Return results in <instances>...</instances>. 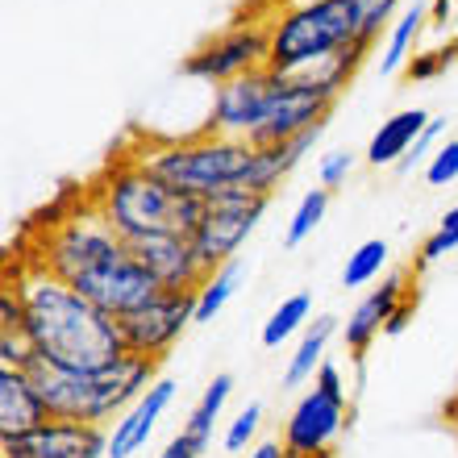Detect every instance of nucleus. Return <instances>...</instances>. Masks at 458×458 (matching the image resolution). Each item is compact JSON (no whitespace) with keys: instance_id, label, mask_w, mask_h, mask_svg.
Segmentation results:
<instances>
[{"instance_id":"c85d7f7f","label":"nucleus","mask_w":458,"mask_h":458,"mask_svg":"<svg viewBox=\"0 0 458 458\" xmlns=\"http://www.w3.org/2000/svg\"><path fill=\"white\" fill-rule=\"evenodd\" d=\"M446 125L450 121L446 117H434L429 121V125H425V133L421 138H417V142H412V150L404 158H400L396 163V171L400 175H412V171H425V163H429V158H434V150L442 142H446Z\"/></svg>"},{"instance_id":"6ab92c4d","label":"nucleus","mask_w":458,"mask_h":458,"mask_svg":"<svg viewBox=\"0 0 458 458\" xmlns=\"http://www.w3.org/2000/svg\"><path fill=\"white\" fill-rule=\"evenodd\" d=\"M342 334V321L338 317H313L309 329L296 338V350L288 354V367H284V387H304L313 384V375L321 371L326 362V350L329 342Z\"/></svg>"},{"instance_id":"72a5a7b5","label":"nucleus","mask_w":458,"mask_h":458,"mask_svg":"<svg viewBox=\"0 0 458 458\" xmlns=\"http://www.w3.org/2000/svg\"><path fill=\"white\" fill-rule=\"evenodd\" d=\"M200 454H205V450L196 446L192 437H188V434L180 429V434H175V437L167 442V446H163V454H158V458H200Z\"/></svg>"},{"instance_id":"bb28decb","label":"nucleus","mask_w":458,"mask_h":458,"mask_svg":"<svg viewBox=\"0 0 458 458\" xmlns=\"http://www.w3.org/2000/svg\"><path fill=\"white\" fill-rule=\"evenodd\" d=\"M396 17H400V0H359V47L375 50L379 34H387Z\"/></svg>"},{"instance_id":"dca6fc26","label":"nucleus","mask_w":458,"mask_h":458,"mask_svg":"<svg viewBox=\"0 0 458 458\" xmlns=\"http://www.w3.org/2000/svg\"><path fill=\"white\" fill-rule=\"evenodd\" d=\"M175 392H180V384H175V379H167V375H158L155 387H150L142 400H133L130 409H125L117 421L109 425V454H105V458H133L138 450H146V442L155 437L158 417L171 409Z\"/></svg>"},{"instance_id":"7c9ffc66","label":"nucleus","mask_w":458,"mask_h":458,"mask_svg":"<svg viewBox=\"0 0 458 458\" xmlns=\"http://www.w3.org/2000/svg\"><path fill=\"white\" fill-rule=\"evenodd\" d=\"M354 167H359V155H350V150H329V155L317 158V183L329 188V192H338Z\"/></svg>"},{"instance_id":"aec40b11","label":"nucleus","mask_w":458,"mask_h":458,"mask_svg":"<svg viewBox=\"0 0 458 458\" xmlns=\"http://www.w3.org/2000/svg\"><path fill=\"white\" fill-rule=\"evenodd\" d=\"M425 30H429V0H417L387 30L384 47H379V75H404V67H409L417 47H421Z\"/></svg>"},{"instance_id":"0eeeda50","label":"nucleus","mask_w":458,"mask_h":458,"mask_svg":"<svg viewBox=\"0 0 458 458\" xmlns=\"http://www.w3.org/2000/svg\"><path fill=\"white\" fill-rule=\"evenodd\" d=\"M267 55H271V17H238L233 25H225L221 34H213L208 42L183 59V75H192L200 84H229L238 75L263 72Z\"/></svg>"},{"instance_id":"20e7f679","label":"nucleus","mask_w":458,"mask_h":458,"mask_svg":"<svg viewBox=\"0 0 458 458\" xmlns=\"http://www.w3.org/2000/svg\"><path fill=\"white\" fill-rule=\"evenodd\" d=\"M30 375H34L38 392L47 400L50 417L109 429L133 400H142L155 387L158 362L142 359V354H125V359H117L113 367H100V371H59V367L38 359Z\"/></svg>"},{"instance_id":"4be33fe9","label":"nucleus","mask_w":458,"mask_h":458,"mask_svg":"<svg viewBox=\"0 0 458 458\" xmlns=\"http://www.w3.org/2000/svg\"><path fill=\"white\" fill-rule=\"evenodd\" d=\"M309 321H313V292H292V296H284V301H279L276 313L263 321L259 342H263L267 350H279L284 342H292L296 334H304V329H309Z\"/></svg>"},{"instance_id":"6e6552de","label":"nucleus","mask_w":458,"mask_h":458,"mask_svg":"<svg viewBox=\"0 0 458 458\" xmlns=\"http://www.w3.org/2000/svg\"><path fill=\"white\" fill-rule=\"evenodd\" d=\"M338 97H329L321 84H313L309 75H276L271 80V97L259 130L250 133V146H279L301 138L304 130H313L317 121H329Z\"/></svg>"},{"instance_id":"2eb2a0df","label":"nucleus","mask_w":458,"mask_h":458,"mask_svg":"<svg viewBox=\"0 0 458 458\" xmlns=\"http://www.w3.org/2000/svg\"><path fill=\"white\" fill-rule=\"evenodd\" d=\"M409 292H417V279H412L409 271H392L387 279H379V288H371L350 309V317L342 321V342H346L350 359H362V354L371 350V342L384 334L387 317L396 313V304L404 301Z\"/></svg>"},{"instance_id":"423d86ee","label":"nucleus","mask_w":458,"mask_h":458,"mask_svg":"<svg viewBox=\"0 0 458 458\" xmlns=\"http://www.w3.org/2000/svg\"><path fill=\"white\" fill-rule=\"evenodd\" d=\"M121 246H125V238H117L109 229V221L88 205V196H80V205L72 213H63L59 221H50L42 229L34 254H25V259L47 267L50 276H59L63 284H75L97 263H105L113 250H121Z\"/></svg>"},{"instance_id":"f257e3e1","label":"nucleus","mask_w":458,"mask_h":458,"mask_svg":"<svg viewBox=\"0 0 458 458\" xmlns=\"http://www.w3.org/2000/svg\"><path fill=\"white\" fill-rule=\"evenodd\" d=\"M9 288L21 301V334L34 354L59 371H100L125 359L117 317L88 301L84 292L50 276L34 259H17L9 267Z\"/></svg>"},{"instance_id":"a878e982","label":"nucleus","mask_w":458,"mask_h":458,"mask_svg":"<svg viewBox=\"0 0 458 458\" xmlns=\"http://www.w3.org/2000/svg\"><path fill=\"white\" fill-rule=\"evenodd\" d=\"M454 63H458V38H450V42H442V47L417 50L412 63L404 67V75H409L412 84H434V80H442V75L454 67Z\"/></svg>"},{"instance_id":"5701e85b","label":"nucleus","mask_w":458,"mask_h":458,"mask_svg":"<svg viewBox=\"0 0 458 458\" xmlns=\"http://www.w3.org/2000/svg\"><path fill=\"white\" fill-rule=\"evenodd\" d=\"M242 279H246V263L233 259V263L217 267V271L200 284V292H196V326H208V321L233 301V292L242 288Z\"/></svg>"},{"instance_id":"b1692460","label":"nucleus","mask_w":458,"mask_h":458,"mask_svg":"<svg viewBox=\"0 0 458 458\" xmlns=\"http://www.w3.org/2000/svg\"><path fill=\"white\" fill-rule=\"evenodd\" d=\"M392 259V246L384 238H367L359 242L354 250L346 254V267H342V288H367L379 279V271L387 267Z\"/></svg>"},{"instance_id":"473e14b6","label":"nucleus","mask_w":458,"mask_h":458,"mask_svg":"<svg viewBox=\"0 0 458 458\" xmlns=\"http://www.w3.org/2000/svg\"><path fill=\"white\" fill-rule=\"evenodd\" d=\"M412 317H417V292H409L404 301L396 304V313L387 317V326H384V338H400L404 329L412 326Z\"/></svg>"},{"instance_id":"39448f33","label":"nucleus","mask_w":458,"mask_h":458,"mask_svg":"<svg viewBox=\"0 0 458 458\" xmlns=\"http://www.w3.org/2000/svg\"><path fill=\"white\" fill-rule=\"evenodd\" d=\"M359 47V0H288L271 13V75H309Z\"/></svg>"},{"instance_id":"f3484780","label":"nucleus","mask_w":458,"mask_h":458,"mask_svg":"<svg viewBox=\"0 0 458 458\" xmlns=\"http://www.w3.org/2000/svg\"><path fill=\"white\" fill-rule=\"evenodd\" d=\"M47 421H50V409L42 400V392H38L34 375L0 367V442L4 437H21Z\"/></svg>"},{"instance_id":"f8f14e48","label":"nucleus","mask_w":458,"mask_h":458,"mask_svg":"<svg viewBox=\"0 0 458 458\" xmlns=\"http://www.w3.org/2000/svg\"><path fill=\"white\" fill-rule=\"evenodd\" d=\"M109 454V429L84 421H59L50 417L21 437H4L0 458H105Z\"/></svg>"},{"instance_id":"ddd939ff","label":"nucleus","mask_w":458,"mask_h":458,"mask_svg":"<svg viewBox=\"0 0 458 458\" xmlns=\"http://www.w3.org/2000/svg\"><path fill=\"white\" fill-rule=\"evenodd\" d=\"M271 80H276V75L263 67V72L238 75V80L213 88L208 121L200 125V130L221 133V138H242V142H250V133L259 130V121H263L267 97H271Z\"/></svg>"},{"instance_id":"cd10ccee","label":"nucleus","mask_w":458,"mask_h":458,"mask_svg":"<svg viewBox=\"0 0 458 458\" xmlns=\"http://www.w3.org/2000/svg\"><path fill=\"white\" fill-rule=\"evenodd\" d=\"M259 425H263V404H259V400H250V404H246V409H242L238 417L225 425L221 446H225L229 454H250L254 437H259Z\"/></svg>"},{"instance_id":"412c9836","label":"nucleus","mask_w":458,"mask_h":458,"mask_svg":"<svg viewBox=\"0 0 458 458\" xmlns=\"http://www.w3.org/2000/svg\"><path fill=\"white\" fill-rule=\"evenodd\" d=\"M229 396H233V375L217 371L208 379L205 392H200V400L192 404V412L183 417V434L192 437L200 450L213 446V434H217V421H221V412H225Z\"/></svg>"},{"instance_id":"393cba45","label":"nucleus","mask_w":458,"mask_h":458,"mask_svg":"<svg viewBox=\"0 0 458 458\" xmlns=\"http://www.w3.org/2000/svg\"><path fill=\"white\" fill-rule=\"evenodd\" d=\"M329 188H309V192L301 196V205L292 208V221H288V229H284V246L288 250H296V246H304V242L317 233V225L326 221V213H329Z\"/></svg>"},{"instance_id":"c756f323","label":"nucleus","mask_w":458,"mask_h":458,"mask_svg":"<svg viewBox=\"0 0 458 458\" xmlns=\"http://www.w3.org/2000/svg\"><path fill=\"white\" fill-rule=\"evenodd\" d=\"M421 175H425L429 188H450V183L458 180V138H446V142L437 146Z\"/></svg>"},{"instance_id":"1a4fd4ad","label":"nucleus","mask_w":458,"mask_h":458,"mask_svg":"<svg viewBox=\"0 0 458 458\" xmlns=\"http://www.w3.org/2000/svg\"><path fill=\"white\" fill-rule=\"evenodd\" d=\"M271 208V196H246V192H233V196H217V200H205V213H200V225H196L192 242H196V254L208 271L233 263L246 246L263 213Z\"/></svg>"},{"instance_id":"f03ea898","label":"nucleus","mask_w":458,"mask_h":458,"mask_svg":"<svg viewBox=\"0 0 458 458\" xmlns=\"http://www.w3.org/2000/svg\"><path fill=\"white\" fill-rule=\"evenodd\" d=\"M84 196L125 242H142L155 233H196L205 213V200L175 192L125 150L105 163V171L88 183Z\"/></svg>"},{"instance_id":"9d476101","label":"nucleus","mask_w":458,"mask_h":458,"mask_svg":"<svg viewBox=\"0 0 458 458\" xmlns=\"http://www.w3.org/2000/svg\"><path fill=\"white\" fill-rule=\"evenodd\" d=\"M121 342L130 354L163 362L171 350L180 346L183 329L196 326V292H171L163 288L150 304H142L138 313L121 317Z\"/></svg>"},{"instance_id":"f704fd0d","label":"nucleus","mask_w":458,"mask_h":458,"mask_svg":"<svg viewBox=\"0 0 458 458\" xmlns=\"http://www.w3.org/2000/svg\"><path fill=\"white\" fill-rule=\"evenodd\" d=\"M246 458H288V450H284L279 437H263V442H254Z\"/></svg>"},{"instance_id":"2f4dec72","label":"nucleus","mask_w":458,"mask_h":458,"mask_svg":"<svg viewBox=\"0 0 458 458\" xmlns=\"http://www.w3.org/2000/svg\"><path fill=\"white\" fill-rule=\"evenodd\" d=\"M313 387H321L326 396H334V400H346L350 404V387H346V375H342V367L334 359H326L321 362V371L313 375Z\"/></svg>"},{"instance_id":"9b49d317","label":"nucleus","mask_w":458,"mask_h":458,"mask_svg":"<svg viewBox=\"0 0 458 458\" xmlns=\"http://www.w3.org/2000/svg\"><path fill=\"white\" fill-rule=\"evenodd\" d=\"M346 425H350L346 400H334L321 387L309 384V392L292 404L279 442H284L288 458H334V446L346 434Z\"/></svg>"},{"instance_id":"a211bd4d","label":"nucleus","mask_w":458,"mask_h":458,"mask_svg":"<svg viewBox=\"0 0 458 458\" xmlns=\"http://www.w3.org/2000/svg\"><path fill=\"white\" fill-rule=\"evenodd\" d=\"M429 121H434V113L421 109V105L392 113L387 121H379V130L371 133V142H367L362 158H367L371 167H396L400 158L412 150V142L425 133V125H429Z\"/></svg>"},{"instance_id":"7ed1b4c3","label":"nucleus","mask_w":458,"mask_h":458,"mask_svg":"<svg viewBox=\"0 0 458 458\" xmlns=\"http://www.w3.org/2000/svg\"><path fill=\"white\" fill-rule=\"evenodd\" d=\"M254 150L259 146L242 142V138L196 130L188 138H146V142L130 146L125 155L138 158L146 171H155L175 192L196 196V200H217V196L246 192Z\"/></svg>"},{"instance_id":"c9c22d12","label":"nucleus","mask_w":458,"mask_h":458,"mask_svg":"<svg viewBox=\"0 0 458 458\" xmlns=\"http://www.w3.org/2000/svg\"><path fill=\"white\" fill-rule=\"evenodd\" d=\"M450 21V0H429V30H446Z\"/></svg>"},{"instance_id":"4468645a","label":"nucleus","mask_w":458,"mask_h":458,"mask_svg":"<svg viewBox=\"0 0 458 458\" xmlns=\"http://www.w3.org/2000/svg\"><path fill=\"white\" fill-rule=\"evenodd\" d=\"M130 246L146 271L171 292H200V284L213 276L196 254L192 233H155V238L130 242Z\"/></svg>"},{"instance_id":"e433bc0d","label":"nucleus","mask_w":458,"mask_h":458,"mask_svg":"<svg viewBox=\"0 0 458 458\" xmlns=\"http://www.w3.org/2000/svg\"><path fill=\"white\" fill-rule=\"evenodd\" d=\"M437 225H446V229H454V233H458V205L450 208V213H446V217H442V221H437Z\"/></svg>"}]
</instances>
